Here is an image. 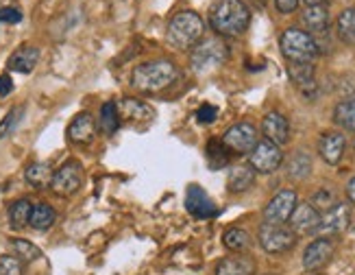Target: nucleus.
I'll use <instances>...</instances> for the list:
<instances>
[{
    "label": "nucleus",
    "mask_w": 355,
    "mask_h": 275,
    "mask_svg": "<svg viewBox=\"0 0 355 275\" xmlns=\"http://www.w3.org/2000/svg\"><path fill=\"white\" fill-rule=\"evenodd\" d=\"M24 179H26L35 190H44L46 186H51L53 171H51V166L46 164V162H33V164H28V166H26Z\"/></svg>",
    "instance_id": "bb28decb"
},
{
    "label": "nucleus",
    "mask_w": 355,
    "mask_h": 275,
    "mask_svg": "<svg viewBox=\"0 0 355 275\" xmlns=\"http://www.w3.org/2000/svg\"><path fill=\"white\" fill-rule=\"evenodd\" d=\"M318 225H320V212L312 203H297L292 217L288 219V227L297 236L316 234Z\"/></svg>",
    "instance_id": "ddd939ff"
},
{
    "label": "nucleus",
    "mask_w": 355,
    "mask_h": 275,
    "mask_svg": "<svg viewBox=\"0 0 355 275\" xmlns=\"http://www.w3.org/2000/svg\"><path fill=\"white\" fill-rule=\"evenodd\" d=\"M229 149L223 144V140H209L207 142V162L211 168H223L229 164Z\"/></svg>",
    "instance_id": "473e14b6"
},
{
    "label": "nucleus",
    "mask_w": 355,
    "mask_h": 275,
    "mask_svg": "<svg viewBox=\"0 0 355 275\" xmlns=\"http://www.w3.org/2000/svg\"><path fill=\"white\" fill-rule=\"evenodd\" d=\"M318 212H327L331 210L338 201H336V192L331 188H318L312 197V201H310Z\"/></svg>",
    "instance_id": "f704fd0d"
},
{
    "label": "nucleus",
    "mask_w": 355,
    "mask_h": 275,
    "mask_svg": "<svg viewBox=\"0 0 355 275\" xmlns=\"http://www.w3.org/2000/svg\"><path fill=\"white\" fill-rule=\"evenodd\" d=\"M57 221V212L53 206L49 203H35L33 210H31V219H28V225L35 229V232H46V229H51Z\"/></svg>",
    "instance_id": "5701e85b"
},
{
    "label": "nucleus",
    "mask_w": 355,
    "mask_h": 275,
    "mask_svg": "<svg viewBox=\"0 0 355 275\" xmlns=\"http://www.w3.org/2000/svg\"><path fill=\"white\" fill-rule=\"evenodd\" d=\"M223 244H225L229 251L242 253V251H246V249L251 247L253 240H251V234L246 232V229H242V227H231V229H227L225 236H223Z\"/></svg>",
    "instance_id": "cd10ccee"
},
{
    "label": "nucleus",
    "mask_w": 355,
    "mask_h": 275,
    "mask_svg": "<svg viewBox=\"0 0 355 275\" xmlns=\"http://www.w3.org/2000/svg\"><path fill=\"white\" fill-rule=\"evenodd\" d=\"M334 251H336V244H334L331 238L318 236L316 240H312L305 247V251H303V267H305V271L316 273L320 269H325L331 262Z\"/></svg>",
    "instance_id": "9b49d317"
},
{
    "label": "nucleus",
    "mask_w": 355,
    "mask_h": 275,
    "mask_svg": "<svg viewBox=\"0 0 355 275\" xmlns=\"http://www.w3.org/2000/svg\"><path fill=\"white\" fill-rule=\"evenodd\" d=\"M347 197H349V201L355 206V177L347 183Z\"/></svg>",
    "instance_id": "a19ab883"
},
{
    "label": "nucleus",
    "mask_w": 355,
    "mask_h": 275,
    "mask_svg": "<svg viewBox=\"0 0 355 275\" xmlns=\"http://www.w3.org/2000/svg\"><path fill=\"white\" fill-rule=\"evenodd\" d=\"M37 61H40V49H35V46H20V49L9 57L7 66L11 72L28 74L35 70Z\"/></svg>",
    "instance_id": "412c9836"
},
{
    "label": "nucleus",
    "mask_w": 355,
    "mask_h": 275,
    "mask_svg": "<svg viewBox=\"0 0 355 275\" xmlns=\"http://www.w3.org/2000/svg\"><path fill=\"white\" fill-rule=\"evenodd\" d=\"M336 31H338V38H340V42L355 44V7H349L340 15H338Z\"/></svg>",
    "instance_id": "7c9ffc66"
},
{
    "label": "nucleus",
    "mask_w": 355,
    "mask_h": 275,
    "mask_svg": "<svg viewBox=\"0 0 355 275\" xmlns=\"http://www.w3.org/2000/svg\"><path fill=\"white\" fill-rule=\"evenodd\" d=\"M288 74L305 99H316V70L314 64H288Z\"/></svg>",
    "instance_id": "a211bd4d"
},
{
    "label": "nucleus",
    "mask_w": 355,
    "mask_h": 275,
    "mask_svg": "<svg viewBox=\"0 0 355 275\" xmlns=\"http://www.w3.org/2000/svg\"><path fill=\"white\" fill-rule=\"evenodd\" d=\"M120 127V114H118V107L114 101H107L101 107V114H98V129L105 135H114Z\"/></svg>",
    "instance_id": "c85d7f7f"
},
{
    "label": "nucleus",
    "mask_w": 355,
    "mask_h": 275,
    "mask_svg": "<svg viewBox=\"0 0 355 275\" xmlns=\"http://www.w3.org/2000/svg\"><path fill=\"white\" fill-rule=\"evenodd\" d=\"M223 144L229 149V153H236V156H249V153L255 149L257 140V129L251 125V122H238V125L229 127L223 133Z\"/></svg>",
    "instance_id": "1a4fd4ad"
},
{
    "label": "nucleus",
    "mask_w": 355,
    "mask_h": 275,
    "mask_svg": "<svg viewBox=\"0 0 355 275\" xmlns=\"http://www.w3.org/2000/svg\"><path fill=\"white\" fill-rule=\"evenodd\" d=\"M11 251L22 265L24 262H35V260L42 258V249L37 247V244H33L31 240H24V238H13L11 240Z\"/></svg>",
    "instance_id": "2f4dec72"
},
{
    "label": "nucleus",
    "mask_w": 355,
    "mask_h": 275,
    "mask_svg": "<svg viewBox=\"0 0 355 275\" xmlns=\"http://www.w3.org/2000/svg\"><path fill=\"white\" fill-rule=\"evenodd\" d=\"M288 177L292 181H303L312 173V158L305 151H295L288 160Z\"/></svg>",
    "instance_id": "b1692460"
},
{
    "label": "nucleus",
    "mask_w": 355,
    "mask_h": 275,
    "mask_svg": "<svg viewBox=\"0 0 355 275\" xmlns=\"http://www.w3.org/2000/svg\"><path fill=\"white\" fill-rule=\"evenodd\" d=\"M203 18L194 11H179L175 13L166 28V42L173 46L175 51H188L203 38Z\"/></svg>",
    "instance_id": "7ed1b4c3"
},
{
    "label": "nucleus",
    "mask_w": 355,
    "mask_h": 275,
    "mask_svg": "<svg viewBox=\"0 0 355 275\" xmlns=\"http://www.w3.org/2000/svg\"><path fill=\"white\" fill-rule=\"evenodd\" d=\"M299 5H301V0H275V7L279 13H292V11H297Z\"/></svg>",
    "instance_id": "58836bf2"
},
{
    "label": "nucleus",
    "mask_w": 355,
    "mask_h": 275,
    "mask_svg": "<svg viewBox=\"0 0 355 275\" xmlns=\"http://www.w3.org/2000/svg\"><path fill=\"white\" fill-rule=\"evenodd\" d=\"M279 49L288 59V64H312L320 53L318 42L307 31H301L297 26L284 31L279 38Z\"/></svg>",
    "instance_id": "20e7f679"
},
{
    "label": "nucleus",
    "mask_w": 355,
    "mask_h": 275,
    "mask_svg": "<svg viewBox=\"0 0 355 275\" xmlns=\"http://www.w3.org/2000/svg\"><path fill=\"white\" fill-rule=\"evenodd\" d=\"M301 20L307 28V33H310L312 38L322 35V33H327V28H329V9H327V5L305 7Z\"/></svg>",
    "instance_id": "6ab92c4d"
},
{
    "label": "nucleus",
    "mask_w": 355,
    "mask_h": 275,
    "mask_svg": "<svg viewBox=\"0 0 355 275\" xmlns=\"http://www.w3.org/2000/svg\"><path fill=\"white\" fill-rule=\"evenodd\" d=\"M216 275H255V260L249 256H229L216 265Z\"/></svg>",
    "instance_id": "aec40b11"
},
{
    "label": "nucleus",
    "mask_w": 355,
    "mask_h": 275,
    "mask_svg": "<svg viewBox=\"0 0 355 275\" xmlns=\"http://www.w3.org/2000/svg\"><path fill=\"white\" fill-rule=\"evenodd\" d=\"M0 275H22V262L15 256H0Z\"/></svg>",
    "instance_id": "c9c22d12"
},
{
    "label": "nucleus",
    "mask_w": 355,
    "mask_h": 275,
    "mask_svg": "<svg viewBox=\"0 0 355 275\" xmlns=\"http://www.w3.org/2000/svg\"><path fill=\"white\" fill-rule=\"evenodd\" d=\"M334 122L345 131H355V94L343 99L334 110Z\"/></svg>",
    "instance_id": "a878e982"
},
{
    "label": "nucleus",
    "mask_w": 355,
    "mask_h": 275,
    "mask_svg": "<svg viewBox=\"0 0 355 275\" xmlns=\"http://www.w3.org/2000/svg\"><path fill=\"white\" fill-rule=\"evenodd\" d=\"M227 59H229V46L223 42V38H207L192 49L190 66L196 74H207L216 68H220Z\"/></svg>",
    "instance_id": "39448f33"
},
{
    "label": "nucleus",
    "mask_w": 355,
    "mask_h": 275,
    "mask_svg": "<svg viewBox=\"0 0 355 275\" xmlns=\"http://www.w3.org/2000/svg\"><path fill=\"white\" fill-rule=\"evenodd\" d=\"M351 223V210L347 203H336L331 210L320 214V225L316 229V234L322 238H334L338 234H343Z\"/></svg>",
    "instance_id": "f8f14e48"
},
{
    "label": "nucleus",
    "mask_w": 355,
    "mask_h": 275,
    "mask_svg": "<svg viewBox=\"0 0 355 275\" xmlns=\"http://www.w3.org/2000/svg\"><path fill=\"white\" fill-rule=\"evenodd\" d=\"M216 116H218V110H216L214 105H209V103H205L200 110L196 112V118H198V122H205V125H209V122H214L216 120Z\"/></svg>",
    "instance_id": "4c0bfd02"
},
{
    "label": "nucleus",
    "mask_w": 355,
    "mask_h": 275,
    "mask_svg": "<svg viewBox=\"0 0 355 275\" xmlns=\"http://www.w3.org/2000/svg\"><path fill=\"white\" fill-rule=\"evenodd\" d=\"M31 210H33V203L28 199H18L9 206V225L13 229H22L28 225L31 219Z\"/></svg>",
    "instance_id": "c756f323"
},
{
    "label": "nucleus",
    "mask_w": 355,
    "mask_h": 275,
    "mask_svg": "<svg viewBox=\"0 0 355 275\" xmlns=\"http://www.w3.org/2000/svg\"><path fill=\"white\" fill-rule=\"evenodd\" d=\"M257 240L266 253H286L297 244V234L288 225H270L264 223L257 232Z\"/></svg>",
    "instance_id": "423d86ee"
},
{
    "label": "nucleus",
    "mask_w": 355,
    "mask_h": 275,
    "mask_svg": "<svg viewBox=\"0 0 355 275\" xmlns=\"http://www.w3.org/2000/svg\"><path fill=\"white\" fill-rule=\"evenodd\" d=\"M118 107V114L120 118H127V120H148L153 116V110L137 99H122L120 103H116Z\"/></svg>",
    "instance_id": "393cba45"
},
{
    "label": "nucleus",
    "mask_w": 355,
    "mask_h": 275,
    "mask_svg": "<svg viewBox=\"0 0 355 275\" xmlns=\"http://www.w3.org/2000/svg\"><path fill=\"white\" fill-rule=\"evenodd\" d=\"M22 116H24V107H20V105L18 107H11V110L7 112V116L0 120V140L15 131V127L20 125Z\"/></svg>",
    "instance_id": "72a5a7b5"
},
{
    "label": "nucleus",
    "mask_w": 355,
    "mask_h": 275,
    "mask_svg": "<svg viewBox=\"0 0 355 275\" xmlns=\"http://www.w3.org/2000/svg\"><path fill=\"white\" fill-rule=\"evenodd\" d=\"M96 120L92 118L87 112H81L72 118V122L68 125V140L74 142V144H92L96 138Z\"/></svg>",
    "instance_id": "dca6fc26"
},
{
    "label": "nucleus",
    "mask_w": 355,
    "mask_h": 275,
    "mask_svg": "<svg viewBox=\"0 0 355 275\" xmlns=\"http://www.w3.org/2000/svg\"><path fill=\"white\" fill-rule=\"evenodd\" d=\"M81 183H83V166H81V162L68 160L66 164H61L53 173L51 188L59 197H72L74 192H79Z\"/></svg>",
    "instance_id": "6e6552de"
},
{
    "label": "nucleus",
    "mask_w": 355,
    "mask_h": 275,
    "mask_svg": "<svg viewBox=\"0 0 355 275\" xmlns=\"http://www.w3.org/2000/svg\"><path fill=\"white\" fill-rule=\"evenodd\" d=\"M345 149H347V138L340 131H327L318 140V156L331 166L343 160Z\"/></svg>",
    "instance_id": "f3484780"
},
{
    "label": "nucleus",
    "mask_w": 355,
    "mask_h": 275,
    "mask_svg": "<svg viewBox=\"0 0 355 275\" xmlns=\"http://www.w3.org/2000/svg\"><path fill=\"white\" fill-rule=\"evenodd\" d=\"M18 22H22V11L18 7L0 9V24H18Z\"/></svg>",
    "instance_id": "e433bc0d"
},
{
    "label": "nucleus",
    "mask_w": 355,
    "mask_h": 275,
    "mask_svg": "<svg viewBox=\"0 0 355 275\" xmlns=\"http://www.w3.org/2000/svg\"><path fill=\"white\" fill-rule=\"evenodd\" d=\"M303 3H305L307 7H314V5H327L329 0H303Z\"/></svg>",
    "instance_id": "79ce46f5"
},
{
    "label": "nucleus",
    "mask_w": 355,
    "mask_h": 275,
    "mask_svg": "<svg viewBox=\"0 0 355 275\" xmlns=\"http://www.w3.org/2000/svg\"><path fill=\"white\" fill-rule=\"evenodd\" d=\"M251 24V9L244 0H214L209 9V26L220 38H238Z\"/></svg>",
    "instance_id": "f257e3e1"
},
{
    "label": "nucleus",
    "mask_w": 355,
    "mask_h": 275,
    "mask_svg": "<svg viewBox=\"0 0 355 275\" xmlns=\"http://www.w3.org/2000/svg\"><path fill=\"white\" fill-rule=\"evenodd\" d=\"M185 208H188V212L196 219H211L218 214V208L214 206L209 194L200 186H196V183H192V186L185 190Z\"/></svg>",
    "instance_id": "4468645a"
},
{
    "label": "nucleus",
    "mask_w": 355,
    "mask_h": 275,
    "mask_svg": "<svg viewBox=\"0 0 355 275\" xmlns=\"http://www.w3.org/2000/svg\"><path fill=\"white\" fill-rule=\"evenodd\" d=\"M282 164H284V151L270 140H259L255 149L249 153V166L255 173L270 175L275 171H279Z\"/></svg>",
    "instance_id": "0eeeda50"
},
{
    "label": "nucleus",
    "mask_w": 355,
    "mask_h": 275,
    "mask_svg": "<svg viewBox=\"0 0 355 275\" xmlns=\"http://www.w3.org/2000/svg\"><path fill=\"white\" fill-rule=\"evenodd\" d=\"M11 90H13V79H11V74H0V97L11 94Z\"/></svg>",
    "instance_id": "ea45409f"
},
{
    "label": "nucleus",
    "mask_w": 355,
    "mask_h": 275,
    "mask_svg": "<svg viewBox=\"0 0 355 275\" xmlns=\"http://www.w3.org/2000/svg\"><path fill=\"white\" fill-rule=\"evenodd\" d=\"M261 133H264V140H270L277 147H284L290 140V122L279 112H268L264 120H261Z\"/></svg>",
    "instance_id": "2eb2a0df"
},
{
    "label": "nucleus",
    "mask_w": 355,
    "mask_h": 275,
    "mask_svg": "<svg viewBox=\"0 0 355 275\" xmlns=\"http://www.w3.org/2000/svg\"><path fill=\"white\" fill-rule=\"evenodd\" d=\"M297 203H299V197L295 190H290V188L279 190L268 201V206L264 208V223L286 225L288 219L292 217V212H295Z\"/></svg>",
    "instance_id": "9d476101"
},
{
    "label": "nucleus",
    "mask_w": 355,
    "mask_h": 275,
    "mask_svg": "<svg viewBox=\"0 0 355 275\" xmlns=\"http://www.w3.org/2000/svg\"><path fill=\"white\" fill-rule=\"evenodd\" d=\"M255 177H257V173L249 164L234 166L227 177V188H229V192H246L249 188H253Z\"/></svg>",
    "instance_id": "4be33fe9"
},
{
    "label": "nucleus",
    "mask_w": 355,
    "mask_h": 275,
    "mask_svg": "<svg viewBox=\"0 0 355 275\" xmlns=\"http://www.w3.org/2000/svg\"><path fill=\"white\" fill-rule=\"evenodd\" d=\"M177 79V66L171 59H155L144 61V64L135 66L131 72V85L146 94H155V92L168 88Z\"/></svg>",
    "instance_id": "f03ea898"
}]
</instances>
